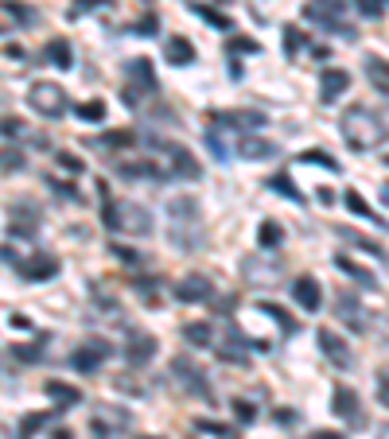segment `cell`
Instances as JSON below:
<instances>
[{
	"mask_svg": "<svg viewBox=\"0 0 389 439\" xmlns=\"http://www.w3.org/2000/svg\"><path fill=\"white\" fill-rule=\"evenodd\" d=\"M129 78L140 82L144 90H156V74H152V66H148V59H132L129 63Z\"/></svg>",
	"mask_w": 389,
	"mask_h": 439,
	"instance_id": "d4e9b609",
	"label": "cell"
},
{
	"mask_svg": "<svg viewBox=\"0 0 389 439\" xmlns=\"http://www.w3.org/2000/svg\"><path fill=\"white\" fill-rule=\"evenodd\" d=\"M191 12H195V16H203L206 23H214L218 31H230V20H226L222 12H214V8H206V4H191Z\"/></svg>",
	"mask_w": 389,
	"mask_h": 439,
	"instance_id": "f546056e",
	"label": "cell"
},
{
	"mask_svg": "<svg viewBox=\"0 0 389 439\" xmlns=\"http://www.w3.org/2000/svg\"><path fill=\"white\" fill-rule=\"evenodd\" d=\"M8 218H12V229L20 237H31L39 229V210L31 202H16V206H8Z\"/></svg>",
	"mask_w": 389,
	"mask_h": 439,
	"instance_id": "4fadbf2b",
	"label": "cell"
},
{
	"mask_svg": "<svg viewBox=\"0 0 389 439\" xmlns=\"http://www.w3.org/2000/svg\"><path fill=\"white\" fill-rule=\"evenodd\" d=\"M339 237H346L351 245H358V249H366V253H374V256H385V253H382V245L370 242V237H358L354 229H343V226H339Z\"/></svg>",
	"mask_w": 389,
	"mask_h": 439,
	"instance_id": "f1b7e54d",
	"label": "cell"
},
{
	"mask_svg": "<svg viewBox=\"0 0 389 439\" xmlns=\"http://www.w3.org/2000/svg\"><path fill=\"white\" fill-rule=\"evenodd\" d=\"M382 12H385V0H358V16H366V20H378Z\"/></svg>",
	"mask_w": 389,
	"mask_h": 439,
	"instance_id": "d590c367",
	"label": "cell"
},
{
	"mask_svg": "<svg viewBox=\"0 0 389 439\" xmlns=\"http://www.w3.org/2000/svg\"><path fill=\"white\" fill-rule=\"evenodd\" d=\"M211 280L206 276H183L176 288H171V296H176L179 303H203V300H211Z\"/></svg>",
	"mask_w": 389,
	"mask_h": 439,
	"instance_id": "7c38bea8",
	"label": "cell"
},
{
	"mask_svg": "<svg viewBox=\"0 0 389 439\" xmlns=\"http://www.w3.org/2000/svg\"><path fill=\"white\" fill-rule=\"evenodd\" d=\"M55 439H70V432H66V428H59V432H55Z\"/></svg>",
	"mask_w": 389,
	"mask_h": 439,
	"instance_id": "f907efd6",
	"label": "cell"
},
{
	"mask_svg": "<svg viewBox=\"0 0 389 439\" xmlns=\"http://www.w3.org/2000/svg\"><path fill=\"white\" fill-rule=\"evenodd\" d=\"M211 121L218 129H261V125H269V117H265V113H257V109H238V113H211Z\"/></svg>",
	"mask_w": 389,
	"mask_h": 439,
	"instance_id": "9c48e42d",
	"label": "cell"
},
{
	"mask_svg": "<svg viewBox=\"0 0 389 439\" xmlns=\"http://www.w3.org/2000/svg\"><path fill=\"white\" fill-rule=\"evenodd\" d=\"M4 55H8V59H16V63H20V59H23V47L8 43V47H4Z\"/></svg>",
	"mask_w": 389,
	"mask_h": 439,
	"instance_id": "c3c4849f",
	"label": "cell"
},
{
	"mask_svg": "<svg viewBox=\"0 0 389 439\" xmlns=\"http://www.w3.org/2000/svg\"><path fill=\"white\" fill-rule=\"evenodd\" d=\"M346 86H351V74L346 70H327L324 82H319V97H324V105L339 102V97L346 94Z\"/></svg>",
	"mask_w": 389,
	"mask_h": 439,
	"instance_id": "2e32d148",
	"label": "cell"
},
{
	"mask_svg": "<svg viewBox=\"0 0 389 439\" xmlns=\"http://www.w3.org/2000/svg\"><path fill=\"white\" fill-rule=\"evenodd\" d=\"M257 311H261V315H269V319H277L280 327H284V335H292V330H300V323H296L292 315H288L284 308H280V303H261Z\"/></svg>",
	"mask_w": 389,
	"mask_h": 439,
	"instance_id": "cb8c5ba5",
	"label": "cell"
},
{
	"mask_svg": "<svg viewBox=\"0 0 389 439\" xmlns=\"http://www.w3.org/2000/svg\"><path fill=\"white\" fill-rule=\"evenodd\" d=\"M156 28H160V20H156V16H152V12H148V16H144V20H140V23H137V36H156Z\"/></svg>",
	"mask_w": 389,
	"mask_h": 439,
	"instance_id": "7bdbcfd3",
	"label": "cell"
},
{
	"mask_svg": "<svg viewBox=\"0 0 389 439\" xmlns=\"http://www.w3.org/2000/svg\"><path fill=\"white\" fill-rule=\"evenodd\" d=\"M335 264H339V269H343V272H351V276H354V280H358V284H362V288H370V292H374V288H378V280H374V276H370V272H366V269H358V264H354V261H346V256H339V261H335Z\"/></svg>",
	"mask_w": 389,
	"mask_h": 439,
	"instance_id": "4316f807",
	"label": "cell"
},
{
	"mask_svg": "<svg viewBox=\"0 0 389 439\" xmlns=\"http://www.w3.org/2000/svg\"><path fill=\"white\" fill-rule=\"evenodd\" d=\"M4 16H8V20H20V23H31V12H28V8H20L16 0H4Z\"/></svg>",
	"mask_w": 389,
	"mask_h": 439,
	"instance_id": "8d00e7d4",
	"label": "cell"
},
{
	"mask_svg": "<svg viewBox=\"0 0 389 439\" xmlns=\"http://www.w3.org/2000/svg\"><path fill=\"white\" fill-rule=\"evenodd\" d=\"M28 102H31V109H36V113H43V117H51V121L66 113V94L59 86H51V82H36L31 94H28Z\"/></svg>",
	"mask_w": 389,
	"mask_h": 439,
	"instance_id": "5b68a950",
	"label": "cell"
},
{
	"mask_svg": "<svg viewBox=\"0 0 389 439\" xmlns=\"http://www.w3.org/2000/svg\"><path fill=\"white\" fill-rule=\"evenodd\" d=\"M117 171L125 179H168V168H156L152 160H132V163H117Z\"/></svg>",
	"mask_w": 389,
	"mask_h": 439,
	"instance_id": "e0dca14e",
	"label": "cell"
},
{
	"mask_svg": "<svg viewBox=\"0 0 389 439\" xmlns=\"http://www.w3.org/2000/svg\"><path fill=\"white\" fill-rule=\"evenodd\" d=\"M43 393L51 401H59V408H70V404H82V389L78 385H66V381H47Z\"/></svg>",
	"mask_w": 389,
	"mask_h": 439,
	"instance_id": "d6986e66",
	"label": "cell"
},
{
	"mask_svg": "<svg viewBox=\"0 0 389 439\" xmlns=\"http://www.w3.org/2000/svg\"><path fill=\"white\" fill-rule=\"evenodd\" d=\"M343 202H346V210H351V214H358V218H370V222H378V226H385V218H378V214L370 210V206H366V198H362L358 190H346V198H343Z\"/></svg>",
	"mask_w": 389,
	"mask_h": 439,
	"instance_id": "7402d4cb",
	"label": "cell"
},
{
	"mask_svg": "<svg viewBox=\"0 0 389 439\" xmlns=\"http://www.w3.org/2000/svg\"><path fill=\"white\" fill-rule=\"evenodd\" d=\"M382 198H385V202H389V187H382Z\"/></svg>",
	"mask_w": 389,
	"mask_h": 439,
	"instance_id": "816d5d0a",
	"label": "cell"
},
{
	"mask_svg": "<svg viewBox=\"0 0 389 439\" xmlns=\"http://www.w3.org/2000/svg\"><path fill=\"white\" fill-rule=\"evenodd\" d=\"M378 401L389 408V374H382V381H378Z\"/></svg>",
	"mask_w": 389,
	"mask_h": 439,
	"instance_id": "f6af8a7d",
	"label": "cell"
},
{
	"mask_svg": "<svg viewBox=\"0 0 389 439\" xmlns=\"http://www.w3.org/2000/svg\"><path fill=\"white\" fill-rule=\"evenodd\" d=\"M55 160H59V168L74 171V175H78V171H82V160H78V156H70V152H59V156H55Z\"/></svg>",
	"mask_w": 389,
	"mask_h": 439,
	"instance_id": "b9f144b4",
	"label": "cell"
},
{
	"mask_svg": "<svg viewBox=\"0 0 389 439\" xmlns=\"http://www.w3.org/2000/svg\"><path fill=\"white\" fill-rule=\"evenodd\" d=\"M102 222H105V229H125V234H137V237L152 234V218H148V210L137 202H110V198H105Z\"/></svg>",
	"mask_w": 389,
	"mask_h": 439,
	"instance_id": "3957f363",
	"label": "cell"
},
{
	"mask_svg": "<svg viewBox=\"0 0 389 439\" xmlns=\"http://www.w3.org/2000/svg\"><path fill=\"white\" fill-rule=\"evenodd\" d=\"M335 416H343L346 424H354V428H362L366 424V412H362V401H358V393H354L351 385H335Z\"/></svg>",
	"mask_w": 389,
	"mask_h": 439,
	"instance_id": "ba28073f",
	"label": "cell"
},
{
	"mask_svg": "<svg viewBox=\"0 0 389 439\" xmlns=\"http://www.w3.org/2000/svg\"><path fill=\"white\" fill-rule=\"evenodd\" d=\"M148 144L164 152V160H168V171H171V175H179V179H195V175H198L195 156L187 152L183 144H171V140H156V136H148Z\"/></svg>",
	"mask_w": 389,
	"mask_h": 439,
	"instance_id": "277c9868",
	"label": "cell"
},
{
	"mask_svg": "<svg viewBox=\"0 0 389 439\" xmlns=\"http://www.w3.org/2000/svg\"><path fill=\"white\" fill-rule=\"evenodd\" d=\"M12 168H23V156L12 152V148H4V171H12Z\"/></svg>",
	"mask_w": 389,
	"mask_h": 439,
	"instance_id": "ee69618b",
	"label": "cell"
},
{
	"mask_svg": "<svg viewBox=\"0 0 389 439\" xmlns=\"http://www.w3.org/2000/svg\"><path fill=\"white\" fill-rule=\"evenodd\" d=\"M110 358V342H102V338H90V342H82L78 350L70 354V366L78 369V374H97V366Z\"/></svg>",
	"mask_w": 389,
	"mask_h": 439,
	"instance_id": "52a82bcc",
	"label": "cell"
},
{
	"mask_svg": "<svg viewBox=\"0 0 389 439\" xmlns=\"http://www.w3.org/2000/svg\"><path fill=\"white\" fill-rule=\"evenodd\" d=\"M319 350H324V354H327L331 362H335L339 369H346V366H351V346H346L343 338L335 335V330H319Z\"/></svg>",
	"mask_w": 389,
	"mask_h": 439,
	"instance_id": "5bb4252c",
	"label": "cell"
},
{
	"mask_svg": "<svg viewBox=\"0 0 389 439\" xmlns=\"http://www.w3.org/2000/svg\"><path fill=\"white\" fill-rule=\"evenodd\" d=\"M156 350H160V346H156V338H152V335H137V338L129 342L125 358H129V366L137 369V366H148V362L156 358Z\"/></svg>",
	"mask_w": 389,
	"mask_h": 439,
	"instance_id": "9a60e30c",
	"label": "cell"
},
{
	"mask_svg": "<svg viewBox=\"0 0 389 439\" xmlns=\"http://www.w3.org/2000/svg\"><path fill=\"white\" fill-rule=\"evenodd\" d=\"M102 144H110V148H129V144H137V132H129V129H117V132H110V136H105Z\"/></svg>",
	"mask_w": 389,
	"mask_h": 439,
	"instance_id": "e575fe53",
	"label": "cell"
},
{
	"mask_svg": "<svg viewBox=\"0 0 389 439\" xmlns=\"http://www.w3.org/2000/svg\"><path fill=\"white\" fill-rule=\"evenodd\" d=\"M43 424H47V412H31V416H23V424H20V439H31Z\"/></svg>",
	"mask_w": 389,
	"mask_h": 439,
	"instance_id": "836d02e7",
	"label": "cell"
},
{
	"mask_svg": "<svg viewBox=\"0 0 389 439\" xmlns=\"http://www.w3.org/2000/svg\"><path fill=\"white\" fill-rule=\"evenodd\" d=\"M304 439H346V435H339V432H311V435H304Z\"/></svg>",
	"mask_w": 389,
	"mask_h": 439,
	"instance_id": "681fc988",
	"label": "cell"
},
{
	"mask_svg": "<svg viewBox=\"0 0 389 439\" xmlns=\"http://www.w3.org/2000/svg\"><path fill=\"white\" fill-rule=\"evenodd\" d=\"M257 237H261V245H265V249H277V245H280V237H284V229H280L277 222H265Z\"/></svg>",
	"mask_w": 389,
	"mask_h": 439,
	"instance_id": "1f68e13d",
	"label": "cell"
},
{
	"mask_svg": "<svg viewBox=\"0 0 389 439\" xmlns=\"http://www.w3.org/2000/svg\"><path fill=\"white\" fill-rule=\"evenodd\" d=\"M304 16H308V20H319V23H331V28L346 39L354 36V31L343 23V0H308V4H304Z\"/></svg>",
	"mask_w": 389,
	"mask_h": 439,
	"instance_id": "8992f818",
	"label": "cell"
},
{
	"mask_svg": "<svg viewBox=\"0 0 389 439\" xmlns=\"http://www.w3.org/2000/svg\"><path fill=\"white\" fill-rule=\"evenodd\" d=\"M16 269H20V276H23V280H31V284L59 276V261H55V256H47V253L28 256V261H23V264H16Z\"/></svg>",
	"mask_w": 389,
	"mask_h": 439,
	"instance_id": "30bf717a",
	"label": "cell"
},
{
	"mask_svg": "<svg viewBox=\"0 0 389 439\" xmlns=\"http://www.w3.org/2000/svg\"><path fill=\"white\" fill-rule=\"evenodd\" d=\"M366 78L374 82L378 94H389V63H382V59H366Z\"/></svg>",
	"mask_w": 389,
	"mask_h": 439,
	"instance_id": "44dd1931",
	"label": "cell"
},
{
	"mask_svg": "<svg viewBox=\"0 0 389 439\" xmlns=\"http://www.w3.org/2000/svg\"><path fill=\"white\" fill-rule=\"evenodd\" d=\"M16 132H20V121H16V117H4V140H12Z\"/></svg>",
	"mask_w": 389,
	"mask_h": 439,
	"instance_id": "bcb514c9",
	"label": "cell"
},
{
	"mask_svg": "<svg viewBox=\"0 0 389 439\" xmlns=\"http://www.w3.org/2000/svg\"><path fill=\"white\" fill-rule=\"evenodd\" d=\"M265 187H272V190H277V195H284V198H292V202H296V206H300V202H304V195H300V190H296V187H292V179H288V175H284V171H280V175H272V179H269V183H265Z\"/></svg>",
	"mask_w": 389,
	"mask_h": 439,
	"instance_id": "484cf974",
	"label": "cell"
},
{
	"mask_svg": "<svg viewBox=\"0 0 389 439\" xmlns=\"http://www.w3.org/2000/svg\"><path fill=\"white\" fill-rule=\"evenodd\" d=\"M47 59L59 66V70H70V63H74L70 43H66V39H51V43H47Z\"/></svg>",
	"mask_w": 389,
	"mask_h": 439,
	"instance_id": "603a6c76",
	"label": "cell"
},
{
	"mask_svg": "<svg viewBox=\"0 0 389 439\" xmlns=\"http://www.w3.org/2000/svg\"><path fill=\"white\" fill-rule=\"evenodd\" d=\"M8 323H12L16 330H28V327H31V323H28V315H12V319H8Z\"/></svg>",
	"mask_w": 389,
	"mask_h": 439,
	"instance_id": "7dc6e473",
	"label": "cell"
},
{
	"mask_svg": "<svg viewBox=\"0 0 389 439\" xmlns=\"http://www.w3.org/2000/svg\"><path fill=\"white\" fill-rule=\"evenodd\" d=\"M385 132H389V125L370 109V105H351V109L343 113V136H346V144L358 148V152L378 148L385 140Z\"/></svg>",
	"mask_w": 389,
	"mask_h": 439,
	"instance_id": "6da1fadb",
	"label": "cell"
},
{
	"mask_svg": "<svg viewBox=\"0 0 389 439\" xmlns=\"http://www.w3.org/2000/svg\"><path fill=\"white\" fill-rule=\"evenodd\" d=\"M168 218H171V245H179V253H195L198 242H203V229H198V202L191 195L171 198Z\"/></svg>",
	"mask_w": 389,
	"mask_h": 439,
	"instance_id": "7a4b0ae2",
	"label": "cell"
},
{
	"mask_svg": "<svg viewBox=\"0 0 389 439\" xmlns=\"http://www.w3.org/2000/svg\"><path fill=\"white\" fill-rule=\"evenodd\" d=\"M300 160L304 163H324L327 171H339V160H331L324 148H308V152H300Z\"/></svg>",
	"mask_w": 389,
	"mask_h": 439,
	"instance_id": "4dcf8cb0",
	"label": "cell"
},
{
	"mask_svg": "<svg viewBox=\"0 0 389 439\" xmlns=\"http://www.w3.org/2000/svg\"><path fill=\"white\" fill-rule=\"evenodd\" d=\"M164 55H168V63H176V66L195 63V47H191V39H183V36H171L168 43H164Z\"/></svg>",
	"mask_w": 389,
	"mask_h": 439,
	"instance_id": "ac0fdd59",
	"label": "cell"
},
{
	"mask_svg": "<svg viewBox=\"0 0 389 439\" xmlns=\"http://www.w3.org/2000/svg\"><path fill=\"white\" fill-rule=\"evenodd\" d=\"M198 428H203V432H211V435H222V439H238V435H234V428L214 424V420H198Z\"/></svg>",
	"mask_w": 389,
	"mask_h": 439,
	"instance_id": "ab89813d",
	"label": "cell"
},
{
	"mask_svg": "<svg viewBox=\"0 0 389 439\" xmlns=\"http://www.w3.org/2000/svg\"><path fill=\"white\" fill-rule=\"evenodd\" d=\"M300 47H308V36H304V31H296V28H284V55H288V59H292Z\"/></svg>",
	"mask_w": 389,
	"mask_h": 439,
	"instance_id": "d6a6232c",
	"label": "cell"
},
{
	"mask_svg": "<svg viewBox=\"0 0 389 439\" xmlns=\"http://www.w3.org/2000/svg\"><path fill=\"white\" fill-rule=\"evenodd\" d=\"M137 439H164V435H137Z\"/></svg>",
	"mask_w": 389,
	"mask_h": 439,
	"instance_id": "f5cc1de1",
	"label": "cell"
},
{
	"mask_svg": "<svg viewBox=\"0 0 389 439\" xmlns=\"http://www.w3.org/2000/svg\"><path fill=\"white\" fill-rule=\"evenodd\" d=\"M234 416L242 420V424H253V420H257V408H253L250 401H234Z\"/></svg>",
	"mask_w": 389,
	"mask_h": 439,
	"instance_id": "74e56055",
	"label": "cell"
},
{
	"mask_svg": "<svg viewBox=\"0 0 389 439\" xmlns=\"http://www.w3.org/2000/svg\"><path fill=\"white\" fill-rule=\"evenodd\" d=\"M183 338L191 346H211V327H206V323H187L183 327Z\"/></svg>",
	"mask_w": 389,
	"mask_h": 439,
	"instance_id": "83f0119b",
	"label": "cell"
},
{
	"mask_svg": "<svg viewBox=\"0 0 389 439\" xmlns=\"http://www.w3.org/2000/svg\"><path fill=\"white\" fill-rule=\"evenodd\" d=\"M382 439H389V428H385V432H382Z\"/></svg>",
	"mask_w": 389,
	"mask_h": 439,
	"instance_id": "db71d44e",
	"label": "cell"
},
{
	"mask_svg": "<svg viewBox=\"0 0 389 439\" xmlns=\"http://www.w3.org/2000/svg\"><path fill=\"white\" fill-rule=\"evenodd\" d=\"M78 117H86V121H102V117H105V105H102V102H86V105H78Z\"/></svg>",
	"mask_w": 389,
	"mask_h": 439,
	"instance_id": "f35d334b",
	"label": "cell"
},
{
	"mask_svg": "<svg viewBox=\"0 0 389 439\" xmlns=\"http://www.w3.org/2000/svg\"><path fill=\"white\" fill-rule=\"evenodd\" d=\"M238 152H242L245 160H272V156H277V144L257 140V136H245L242 144H238Z\"/></svg>",
	"mask_w": 389,
	"mask_h": 439,
	"instance_id": "ffe728a7",
	"label": "cell"
},
{
	"mask_svg": "<svg viewBox=\"0 0 389 439\" xmlns=\"http://www.w3.org/2000/svg\"><path fill=\"white\" fill-rule=\"evenodd\" d=\"M292 300L300 303L304 311H319V303H324V288H319L316 276H296L292 280Z\"/></svg>",
	"mask_w": 389,
	"mask_h": 439,
	"instance_id": "8fae6325",
	"label": "cell"
},
{
	"mask_svg": "<svg viewBox=\"0 0 389 439\" xmlns=\"http://www.w3.org/2000/svg\"><path fill=\"white\" fill-rule=\"evenodd\" d=\"M226 51H230V55H234V51H257V43H253V39H245V36H234V39L226 43Z\"/></svg>",
	"mask_w": 389,
	"mask_h": 439,
	"instance_id": "60d3db41",
	"label": "cell"
}]
</instances>
